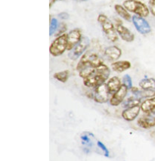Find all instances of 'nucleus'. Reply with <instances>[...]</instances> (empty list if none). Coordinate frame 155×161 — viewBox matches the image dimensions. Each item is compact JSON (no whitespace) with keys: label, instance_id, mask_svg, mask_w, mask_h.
Returning a JSON list of instances; mask_svg holds the SVG:
<instances>
[{"label":"nucleus","instance_id":"nucleus-20","mask_svg":"<svg viewBox=\"0 0 155 161\" xmlns=\"http://www.w3.org/2000/svg\"><path fill=\"white\" fill-rule=\"evenodd\" d=\"M80 138H81L82 143H83V145L89 146V147H91V146L93 145L92 140L95 139V136L92 133L89 132V131L83 132L81 134V136H80Z\"/></svg>","mask_w":155,"mask_h":161},{"label":"nucleus","instance_id":"nucleus-8","mask_svg":"<svg viewBox=\"0 0 155 161\" xmlns=\"http://www.w3.org/2000/svg\"><path fill=\"white\" fill-rule=\"evenodd\" d=\"M132 21L136 30L142 34H147L151 31L150 25L144 18L138 15H134Z\"/></svg>","mask_w":155,"mask_h":161},{"label":"nucleus","instance_id":"nucleus-23","mask_svg":"<svg viewBox=\"0 0 155 161\" xmlns=\"http://www.w3.org/2000/svg\"><path fill=\"white\" fill-rule=\"evenodd\" d=\"M140 105V99L138 98H135V97H131L129 98L128 100L126 101L125 103V107L129 108V107H135V106H138Z\"/></svg>","mask_w":155,"mask_h":161},{"label":"nucleus","instance_id":"nucleus-7","mask_svg":"<svg viewBox=\"0 0 155 161\" xmlns=\"http://www.w3.org/2000/svg\"><path fill=\"white\" fill-rule=\"evenodd\" d=\"M109 93L106 84L100 85L99 87L95 89L93 99L96 103H105L109 100Z\"/></svg>","mask_w":155,"mask_h":161},{"label":"nucleus","instance_id":"nucleus-16","mask_svg":"<svg viewBox=\"0 0 155 161\" xmlns=\"http://www.w3.org/2000/svg\"><path fill=\"white\" fill-rule=\"evenodd\" d=\"M138 126L142 129H148L155 126V117L154 116H143L139 118L137 121Z\"/></svg>","mask_w":155,"mask_h":161},{"label":"nucleus","instance_id":"nucleus-27","mask_svg":"<svg viewBox=\"0 0 155 161\" xmlns=\"http://www.w3.org/2000/svg\"><path fill=\"white\" fill-rule=\"evenodd\" d=\"M58 17L61 18V19H68L69 14L67 12H61V13L58 14Z\"/></svg>","mask_w":155,"mask_h":161},{"label":"nucleus","instance_id":"nucleus-15","mask_svg":"<svg viewBox=\"0 0 155 161\" xmlns=\"http://www.w3.org/2000/svg\"><path fill=\"white\" fill-rule=\"evenodd\" d=\"M107 89H108L109 93L110 94H114V93H116L118 90L120 89V87H121V80L118 77L114 76L110 78L107 82L106 83Z\"/></svg>","mask_w":155,"mask_h":161},{"label":"nucleus","instance_id":"nucleus-22","mask_svg":"<svg viewBox=\"0 0 155 161\" xmlns=\"http://www.w3.org/2000/svg\"><path fill=\"white\" fill-rule=\"evenodd\" d=\"M58 27V21L56 18H52L50 20V24H49V35L52 36L57 31Z\"/></svg>","mask_w":155,"mask_h":161},{"label":"nucleus","instance_id":"nucleus-25","mask_svg":"<svg viewBox=\"0 0 155 161\" xmlns=\"http://www.w3.org/2000/svg\"><path fill=\"white\" fill-rule=\"evenodd\" d=\"M97 145H98V147H99L102 151H103L105 156L108 157H109V151L107 150L106 146H105V144L102 143L101 142H100V141H97Z\"/></svg>","mask_w":155,"mask_h":161},{"label":"nucleus","instance_id":"nucleus-13","mask_svg":"<svg viewBox=\"0 0 155 161\" xmlns=\"http://www.w3.org/2000/svg\"><path fill=\"white\" fill-rule=\"evenodd\" d=\"M122 55V50L116 46H111L107 47L105 50V56L110 61L117 60Z\"/></svg>","mask_w":155,"mask_h":161},{"label":"nucleus","instance_id":"nucleus-2","mask_svg":"<svg viewBox=\"0 0 155 161\" xmlns=\"http://www.w3.org/2000/svg\"><path fill=\"white\" fill-rule=\"evenodd\" d=\"M110 75V69L105 63L96 69V72L83 79V84L85 87L94 88L103 85Z\"/></svg>","mask_w":155,"mask_h":161},{"label":"nucleus","instance_id":"nucleus-3","mask_svg":"<svg viewBox=\"0 0 155 161\" xmlns=\"http://www.w3.org/2000/svg\"><path fill=\"white\" fill-rule=\"evenodd\" d=\"M98 21L101 25L102 31L105 33L106 37L111 42H116L118 40L117 32L115 30L114 24L112 21L103 14H100L98 17Z\"/></svg>","mask_w":155,"mask_h":161},{"label":"nucleus","instance_id":"nucleus-11","mask_svg":"<svg viewBox=\"0 0 155 161\" xmlns=\"http://www.w3.org/2000/svg\"><path fill=\"white\" fill-rule=\"evenodd\" d=\"M140 110H141V106L140 105L127 108L122 113V117L126 121L131 122V121L136 119V117L139 114Z\"/></svg>","mask_w":155,"mask_h":161},{"label":"nucleus","instance_id":"nucleus-10","mask_svg":"<svg viewBox=\"0 0 155 161\" xmlns=\"http://www.w3.org/2000/svg\"><path fill=\"white\" fill-rule=\"evenodd\" d=\"M82 34L80 29L75 28L74 30L70 31L67 34V39H68V45H67V49L71 50L82 39Z\"/></svg>","mask_w":155,"mask_h":161},{"label":"nucleus","instance_id":"nucleus-24","mask_svg":"<svg viewBox=\"0 0 155 161\" xmlns=\"http://www.w3.org/2000/svg\"><path fill=\"white\" fill-rule=\"evenodd\" d=\"M123 85H125L126 87H127L128 89L132 88V80L130 75H125L123 77Z\"/></svg>","mask_w":155,"mask_h":161},{"label":"nucleus","instance_id":"nucleus-1","mask_svg":"<svg viewBox=\"0 0 155 161\" xmlns=\"http://www.w3.org/2000/svg\"><path fill=\"white\" fill-rule=\"evenodd\" d=\"M103 64V60L97 53L88 51L80 58L76 69L79 72L80 76L84 79L94 74L96 69Z\"/></svg>","mask_w":155,"mask_h":161},{"label":"nucleus","instance_id":"nucleus-17","mask_svg":"<svg viewBox=\"0 0 155 161\" xmlns=\"http://www.w3.org/2000/svg\"><path fill=\"white\" fill-rule=\"evenodd\" d=\"M131 63L129 61H116L111 64V68L114 72H123L127 71V69H130Z\"/></svg>","mask_w":155,"mask_h":161},{"label":"nucleus","instance_id":"nucleus-6","mask_svg":"<svg viewBox=\"0 0 155 161\" xmlns=\"http://www.w3.org/2000/svg\"><path fill=\"white\" fill-rule=\"evenodd\" d=\"M90 40L86 36H83L79 43L76 44L68 53V57L72 60H76L82 56L89 47Z\"/></svg>","mask_w":155,"mask_h":161},{"label":"nucleus","instance_id":"nucleus-12","mask_svg":"<svg viewBox=\"0 0 155 161\" xmlns=\"http://www.w3.org/2000/svg\"><path fill=\"white\" fill-rule=\"evenodd\" d=\"M116 31L117 34H119V36L121 37V39L124 41L130 43V42H132L135 40L134 34L132 31H130L127 27L122 25V24L116 25Z\"/></svg>","mask_w":155,"mask_h":161},{"label":"nucleus","instance_id":"nucleus-29","mask_svg":"<svg viewBox=\"0 0 155 161\" xmlns=\"http://www.w3.org/2000/svg\"><path fill=\"white\" fill-rule=\"evenodd\" d=\"M74 1H77V2H85V1H87V0H74Z\"/></svg>","mask_w":155,"mask_h":161},{"label":"nucleus","instance_id":"nucleus-4","mask_svg":"<svg viewBox=\"0 0 155 161\" xmlns=\"http://www.w3.org/2000/svg\"><path fill=\"white\" fill-rule=\"evenodd\" d=\"M123 6L128 12L135 13L140 17L145 18L149 14L148 8L138 0H127L123 3Z\"/></svg>","mask_w":155,"mask_h":161},{"label":"nucleus","instance_id":"nucleus-5","mask_svg":"<svg viewBox=\"0 0 155 161\" xmlns=\"http://www.w3.org/2000/svg\"><path fill=\"white\" fill-rule=\"evenodd\" d=\"M67 45H68L67 34H64L58 36L50 45L49 47L50 54L53 56H61L67 49Z\"/></svg>","mask_w":155,"mask_h":161},{"label":"nucleus","instance_id":"nucleus-18","mask_svg":"<svg viewBox=\"0 0 155 161\" xmlns=\"http://www.w3.org/2000/svg\"><path fill=\"white\" fill-rule=\"evenodd\" d=\"M138 85L143 91H155V79L153 78H144L140 80Z\"/></svg>","mask_w":155,"mask_h":161},{"label":"nucleus","instance_id":"nucleus-26","mask_svg":"<svg viewBox=\"0 0 155 161\" xmlns=\"http://www.w3.org/2000/svg\"><path fill=\"white\" fill-rule=\"evenodd\" d=\"M148 5L151 12L155 17V0H149Z\"/></svg>","mask_w":155,"mask_h":161},{"label":"nucleus","instance_id":"nucleus-14","mask_svg":"<svg viewBox=\"0 0 155 161\" xmlns=\"http://www.w3.org/2000/svg\"><path fill=\"white\" fill-rule=\"evenodd\" d=\"M141 110L147 115L154 113L155 112V97L147 99L142 102L141 104Z\"/></svg>","mask_w":155,"mask_h":161},{"label":"nucleus","instance_id":"nucleus-21","mask_svg":"<svg viewBox=\"0 0 155 161\" xmlns=\"http://www.w3.org/2000/svg\"><path fill=\"white\" fill-rule=\"evenodd\" d=\"M69 75H70V72L68 70L62 71V72H58L54 74V78L58 80V81L62 82V83H65L67 81L69 78Z\"/></svg>","mask_w":155,"mask_h":161},{"label":"nucleus","instance_id":"nucleus-19","mask_svg":"<svg viewBox=\"0 0 155 161\" xmlns=\"http://www.w3.org/2000/svg\"><path fill=\"white\" fill-rule=\"evenodd\" d=\"M114 8H115L116 13L119 14L120 17L123 18L124 20L128 21H130L132 20V17H131L130 14L129 13L127 9L124 8V6H122L120 5H115Z\"/></svg>","mask_w":155,"mask_h":161},{"label":"nucleus","instance_id":"nucleus-9","mask_svg":"<svg viewBox=\"0 0 155 161\" xmlns=\"http://www.w3.org/2000/svg\"><path fill=\"white\" fill-rule=\"evenodd\" d=\"M128 91L129 89L127 88V87H126L124 85H122L121 87H120V89L116 93H114L111 97V105L114 106V107L119 106L123 101L124 99H125L126 96L127 95V93H128Z\"/></svg>","mask_w":155,"mask_h":161},{"label":"nucleus","instance_id":"nucleus-28","mask_svg":"<svg viewBox=\"0 0 155 161\" xmlns=\"http://www.w3.org/2000/svg\"><path fill=\"white\" fill-rule=\"evenodd\" d=\"M57 1H61V0H49V8H52L53 4H54Z\"/></svg>","mask_w":155,"mask_h":161}]
</instances>
